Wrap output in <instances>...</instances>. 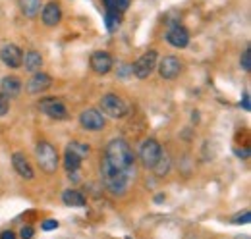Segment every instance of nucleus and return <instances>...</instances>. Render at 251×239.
Returning <instances> with one entry per match:
<instances>
[{"label": "nucleus", "mask_w": 251, "mask_h": 239, "mask_svg": "<svg viewBox=\"0 0 251 239\" xmlns=\"http://www.w3.org/2000/svg\"><path fill=\"white\" fill-rule=\"evenodd\" d=\"M104 162H108L112 168L127 172L131 176H135V154L133 149L129 147V143L126 139H112L108 141V145L104 147L102 158Z\"/></svg>", "instance_id": "nucleus-1"}, {"label": "nucleus", "mask_w": 251, "mask_h": 239, "mask_svg": "<svg viewBox=\"0 0 251 239\" xmlns=\"http://www.w3.org/2000/svg\"><path fill=\"white\" fill-rule=\"evenodd\" d=\"M135 176L127 174V172H122V170H116L112 168L108 162L100 160V179L106 187V191L114 197H122L126 191L129 189V183Z\"/></svg>", "instance_id": "nucleus-2"}, {"label": "nucleus", "mask_w": 251, "mask_h": 239, "mask_svg": "<svg viewBox=\"0 0 251 239\" xmlns=\"http://www.w3.org/2000/svg\"><path fill=\"white\" fill-rule=\"evenodd\" d=\"M35 158H37V164L43 172L47 174H54L58 170V150L54 149L49 141H41L37 147H35Z\"/></svg>", "instance_id": "nucleus-3"}, {"label": "nucleus", "mask_w": 251, "mask_h": 239, "mask_svg": "<svg viewBox=\"0 0 251 239\" xmlns=\"http://www.w3.org/2000/svg\"><path fill=\"white\" fill-rule=\"evenodd\" d=\"M99 104H100V112H102L104 116H110V118H114V120L126 118L127 112H129L127 102H126L122 96L114 95V93L102 95V98L99 100Z\"/></svg>", "instance_id": "nucleus-4"}, {"label": "nucleus", "mask_w": 251, "mask_h": 239, "mask_svg": "<svg viewBox=\"0 0 251 239\" xmlns=\"http://www.w3.org/2000/svg\"><path fill=\"white\" fill-rule=\"evenodd\" d=\"M157 64H158V52L157 50H147V52H143L139 58L131 64V72H133V75L137 79H147L157 70Z\"/></svg>", "instance_id": "nucleus-5"}, {"label": "nucleus", "mask_w": 251, "mask_h": 239, "mask_svg": "<svg viewBox=\"0 0 251 239\" xmlns=\"http://www.w3.org/2000/svg\"><path fill=\"white\" fill-rule=\"evenodd\" d=\"M160 154H162V147H160V143H158L157 139H153V137L145 139V141L139 145V160H141V164H143L145 168H149V170H153V166L158 162Z\"/></svg>", "instance_id": "nucleus-6"}, {"label": "nucleus", "mask_w": 251, "mask_h": 239, "mask_svg": "<svg viewBox=\"0 0 251 239\" xmlns=\"http://www.w3.org/2000/svg\"><path fill=\"white\" fill-rule=\"evenodd\" d=\"M39 110L49 116L50 120H66L68 118V108L64 104L60 98L56 96H49V98H43L39 102Z\"/></svg>", "instance_id": "nucleus-7"}, {"label": "nucleus", "mask_w": 251, "mask_h": 239, "mask_svg": "<svg viewBox=\"0 0 251 239\" xmlns=\"http://www.w3.org/2000/svg\"><path fill=\"white\" fill-rule=\"evenodd\" d=\"M79 123L87 131H100L104 127V116L97 108H87V110H83L79 114Z\"/></svg>", "instance_id": "nucleus-8"}, {"label": "nucleus", "mask_w": 251, "mask_h": 239, "mask_svg": "<svg viewBox=\"0 0 251 239\" xmlns=\"http://www.w3.org/2000/svg\"><path fill=\"white\" fill-rule=\"evenodd\" d=\"M52 87V77L49 75V73H45V72H35L31 75V79L25 83V89L27 93H31V95H41V93H45V91H49Z\"/></svg>", "instance_id": "nucleus-9"}, {"label": "nucleus", "mask_w": 251, "mask_h": 239, "mask_svg": "<svg viewBox=\"0 0 251 239\" xmlns=\"http://www.w3.org/2000/svg\"><path fill=\"white\" fill-rule=\"evenodd\" d=\"M157 66L162 79H176L182 73V62L176 56H164Z\"/></svg>", "instance_id": "nucleus-10"}, {"label": "nucleus", "mask_w": 251, "mask_h": 239, "mask_svg": "<svg viewBox=\"0 0 251 239\" xmlns=\"http://www.w3.org/2000/svg\"><path fill=\"white\" fill-rule=\"evenodd\" d=\"M0 60L8 66V68H20L22 62H24V50L18 47V45H4L2 50H0Z\"/></svg>", "instance_id": "nucleus-11"}, {"label": "nucleus", "mask_w": 251, "mask_h": 239, "mask_svg": "<svg viewBox=\"0 0 251 239\" xmlns=\"http://www.w3.org/2000/svg\"><path fill=\"white\" fill-rule=\"evenodd\" d=\"M112 56L108 54V52H104V50H97L91 54V58H89V66H91V70H93L95 73H99V75H104V73H108L110 70H112Z\"/></svg>", "instance_id": "nucleus-12"}, {"label": "nucleus", "mask_w": 251, "mask_h": 239, "mask_svg": "<svg viewBox=\"0 0 251 239\" xmlns=\"http://www.w3.org/2000/svg\"><path fill=\"white\" fill-rule=\"evenodd\" d=\"M166 43L174 48H186L189 45V33L182 25H172L166 33Z\"/></svg>", "instance_id": "nucleus-13"}, {"label": "nucleus", "mask_w": 251, "mask_h": 239, "mask_svg": "<svg viewBox=\"0 0 251 239\" xmlns=\"http://www.w3.org/2000/svg\"><path fill=\"white\" fill-rule=\"evenodd\" d=\"M12 166L18 172L20 178L27 179V181H31L35 178V172H33L31 164H29V160H27V156L24 152H14L12 154Z\"/></svg>", "instance_id": "nucleus-14"}, {"label": "nucleus", "mask_w": 251, "mask_h": 239, "mask_svg": "<svg viewBox=\"0 0 251 239\" xmlns=\"http://www.w3.org/2000/svg\"><path fill=\"white\" fill-rule=\"evenodd\" d=\"M41 18H43V24H45L47 27H54V25H58L60 20H62V8H60L56 2H49L47 6H43Z\"/></svg>", "instance_id": "nucleus-15"}, {"label": "nucleus", "mask_w": 251, "mask_h": 239, "mask_svg": "<svg viewBox=\"0 0 251 239\" xmlns=\"http://www.w3.org/2000/svg\"><path fill=\"white\" fill-rule=\"evenodd\" d=\"M22 87H24V83H22V79L16 77V75H6V77H2V81H0V91H2L8 98L18 96V95L22 93Z\"/></svg>", "instance_id": "nucleus-16"}, {"label": "nucleus", "mask_w": 251, "mask_h": 239, "mask_svg": "<svg viewBox=\"0 0 251 239\" xmlns=\"http://www.w3.org/2000/svg\"><path fill=\"white\" fill-rule=\"evenodd\" d=\"M22 66H25V70H27L29 73H35V72H39V70L43 68V56H41L37 50H29V52L24 54Z\"/></svg>", "instance_id": "nucleus-17"}, {"label": "nucleus", "mask_w": 251, "mask_h": 239, "mask_svg": "<svg viewBox=\"0 0 251 239\" xmlns=\"http://www.w3.org/2000/svg\"><path fill=\"white\" fill-rule=\"evenodd\" d=\"M62 201L64 205H68V207H85V197H83V193H79L77 189H66L62 193Z\"/></svg>", "instance_id": "nucleus-18"}, {"label": "nucleus", "mask_w": 251, "mask_h": 239, "mask_svg": "<svg viewBox=\"0 0 251 239\" xmlns=\"http://www.w3.org/2000/svg\"><path fill=\"white\" fill-rule=\"evenodd\" d=\"M18 6H20V12L25 18H35V16H39V12L43 8V2L41 0H18Z\"/></svg>", "instance_id": "nucleus-19"}, {"label": "nucleus", "mask_w": 251, "mask_h": 239, "mask_svg": "<svg viewBox=\"0 0 251 239\" xmlns=\"http://www.w3.org/2000/svg\"><path fill=\"white\" fill-rule=\"evenodd\" d=\"M81 156H77L74 150L66 149L64 152V168L68 170V172H72V170H79V166H81Z\"/></svg>", "instance_id": "nucleus-20"}, {"label": "nucleus", "mask_w": 251, "mask_h": 239, "mask_svg": "<svg viewBox=\"0 0 251 239\" xmlns=\"http://www.w3.org/2000/svg\"><path fill=\"white\" fill-rule=\"evenodd\" d=\"M153 172L157 174L158 178H162V176H166L168 172H170V158H168V154L162 150V154H160V158H158V162L153 166Z\"/></svg>", "instance_id": "nucleus-21"}, {"label": "nucleus", "mask_w": 251, "mask_h": 239, "mask_svg": "<svg viewBox=\"0 0 251 239\" xmlns=\"http://www.w3.org/2000/svg\"><path fill=\"white\" fill-rule=\"evenodd\" d=\"M66 149L74 150L77 156H81V158H85V156H89V145H85V143H79V141H72Z\"/></svg>", "instance_id": "nucleus-22"}, {"label": "nucleus", "mask_w": 251, "mask_h": 239, "mask_svg": "<svg viewBox=\"0 0 251 239\" xmlns=\"http://www.w3.org/2000/svg\"><path fill=\"white\" fill-rule=\"evenodd\" d=\"M104 20H106V27H108V31H116L118 27H120V18H118V12H116V10H108Z\"/></svg>", "instance_id": "nucleus-23"}, {"label": "nucleus", "mask_w": 251, "mask_h": 239, "mask_svg": "<svg viewBox=\"0 0 251 239\" xmlns=\"http://www.w3.org/2000/svg\"><path fill=\"white\" fill-rule=\"evenodd\" d=\"M240 66H242V70H244L246 73L251 72V48L250 47L244 50V54H242V58H240Z\"/></svg>", "instance_id": "nucleus-24"}, {"label": "nucleus", "mask_w": 251, "mask_h": 239, "mask_svg": "<svg viewBox=\"0 0 251 239\" xmlns=\"http://www.w3.org/2000/svg\"><path fill=\"white\" fill-rule=\"evenodd\" d=\"M250 220H251V212L250 210H244V212H240V214H236V216L232 218V224L244 226V224H250Z\"/></svg>", "instance_id": "nucleus-25"}, {"label": "nucleus", "mask_w": 251, "mask_h": 239, "mask_svg": "<svg viewBox=\"0 0 251 239\" xmlns=\"http://www.w3.org/2000/svg\"><path fill=\"white\" fill-rule=\"evenodd\" d=\"M8 110H10V98L0 91V118H2V116H6V114H8Z\"/></svg>", "instance_id": "nucleus-26"}, {"label": "nucleus", "mask_w": 251, "mask_h": 239, "mask_svg": "<svg viewBox=\"0 0 251 239\" xmlns=\"http://www.w3.org/2000/svg\"><path fill=\"white\" fill-rule=\"evenodd\" d=\"M118 75H120V77L133 75V72H131V64H122V66H120V72H118Z\"/></svg>", "instance_id": "nucleus-27"}, {"label": "nucleus", "mask_w": 251, "mask_h": 239, "mask_svg": "<svg viewBox=\"0 0 251 239\" xmlns=\"http://www.w3.org/2000/svg\"><path fill=\"white\" fill-rule=\"evenodd\" d=\"M58 228V222L56 220H45L43 222V230L45 232H50V230H56Z\"/></svg>", "instance_id": "nucleus-28"}, {"label": "nucleus", "mask_w": 251, "mask_h": 239, "mask_svg": "<svg viewBox=\"0 0 251 239\" xmlns=\"http://www.w3.org/2000/svg\"><path fill=\"white\" fill-rule=\"evenodd\" d=\"M20 236H22L24 239H29V238L35 236V230H33L31 226H24V228H22V232H20Z\"/></svg>", "instance_id": "nucleus-29"}, {"label": "nucleus", "mask_w": 251, "mask_h": 239, "mask_svg": "<svg viewBox=\"0 0 251 239\" xmlns=\"http://www.w3.org/2000/svg\"><path fill=\"white\" fill-rule=\"evenodd\" d=\"M114 2H116V10L118 12H126L129 8V4H131V0H114Z\"/></svg>", "instance_id": "nucleus-30"}, {"label": "nucleus", "mask_w": 251, "mask_h": 239, "mask_svg": "<svg viewBox=\"0 0 251 239\" xmlns=\"http://www.w3.org/2000/svg\"><path fill=\"white\" fill-rule=\"evenodd\" d=\"M0 238H2V239H14V238H16V234L8 230V232H2V234H0Z\"/></svg>", "instance_id": "nucleus-31"}, {"label": "nucleus", "mask_w": 251, "mask_h": 239, "mask_svg": "<svg viewBox=\"0 0 251 239\" xmlns=\"http://www.w3.org/2000/svg\"><path fill=\"white\" fill-rule=\"evenodd\" d=\"M242 104H244V108H246V110H250V93H246V95H244Z\"/></svg>", "instance_id": "nucleus-32"}, {"label": "nucleus", "mask_w": 251, "mask_h": 239, "mask_svg": "<svg viewBox=\"0 0 251 239\" xmlns=\"http://www.w3.org/2000/svg\"><path fill=\"white\" fill-rule=\"evenodd\" d=\"M104 6L108 8V10H116V2L114 0H104ZM118 12V10H116Z\"/></svg>", "instance_id": "nucleus-33"}]
</instances>
